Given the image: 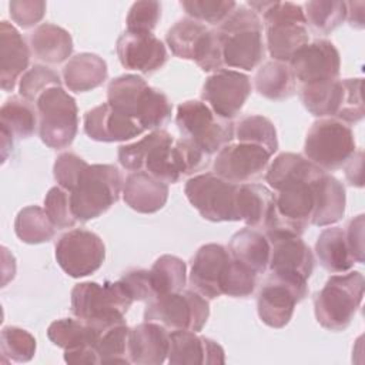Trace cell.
I'll return each instance as SVG.
<instances>
[{
    "label": "cell",
    "instance_id": "6da1fadb",
    "mask_svg": "<svg viewBox=\"0 0 365 365\" xmlns=\"http://www.w3.org/2000/svg\"><path fill=\"white\" fill-rule=\"evenodd\" d=\"M117 158L127 171H145L165 184H175L181 177L201 170L208 163V155L191 141L182 137L175 140L163 128L135 143L120 145Z\"/></svg>",
    "mask_w": 365,
    "mask_h": 365
},
{
    "label": "cell",
    "instance_id": "7a4b0ae2",
    "mask_svg": "<svg viewBox=\"0 0 365 365\" xmlns=\"http://www.w3.org/2000/svg\"><path fill=\"white\" fill-rule=\"evenodd\" d=\"M191 289L207 299L221 295L247 298L255 291L257 275L237 262L227 247L221 244H205L198 248L191 259Z\"/></svg>",
    "mask_w": 365,
    "mask_h": 365
},
{
    "label": "cell",
    "instance_id": "3957f363",
    "mask_svg": "<svg viewBox=\"0 0 365 365\" xmlns=\"http://www.w3.org/2000/svg\"><path fill=\"white\" fill-rule=\"evenodd\" d=\"M107 103L120 113L135 120L144 130H158L170 118L173 104L158 88L147 84L137 74L113 78L107 87Z\"/></svg>",
    "mask_w": 365,
    "mask_h": 365
},
{
    "label": "cell",
    "instance_id": "277c9868",
    "mask_svg": "<svg viewBox=\"0 0 365 365\" xmlns=\"http://www.w3.org/2000/svg\"><path fill=\"white\" fill-rule=\"evenodd\" d=\"M250 9L262 14L267 48L272 60L289 63L309 43L304 9L291 1H250Z\"/></svg>",
    "mask_w": 365,
    "mask_h": 365
},
{
    "label": "cell",
    "instance_id": "5b68a950",
    "mask_svg": "<svg viewBox=\"0 0 365 365\" xmlns=\"http://www.w3.org/2000/svg\"><path fill=\"white\" fill-rule=\"evenodd\" d=\"M262 21L247 6H238L217 27L224 67L251 71L258 67L265 54Z\"/></svg>",
    "mask_w": 365,
    "mask_h": 365
},
{
    "label": "cell",
    "instance_id": "8992f818",
    "mask_svg": "<svg viewBox=\"0 0 365 365\" xmlns=\"http://www.w3.org/2000/svg\"><path fill=\"white\" fill-rule=\"evenodd\" d=\"M133 302V297L120 279L104 284L86 281L71 289L73 315L97 331L125 321L124 315Z\"/></svg>",
    "mask_w": 365,
    "mask_h": 365
},
{
    "label": "cell",
    "instance_id": "52a82bcc",
    "mask_svg": "<svg viewBox=\"0 0 365 365\" xmlns=\"http://www.w3.org/2000/svg\"><path fill=\"white\" fill-rule=\"evenodd\" d=\"M365 279L359 271L331 275L314 295L317 322L328 331H344L352 322L364 298Z\"/></svg>",
    "mask_w": 365,
    "mask_h": 365
},
{
    "label": "cell",
    "instance_id": "ba28073f",
    "mask_svg": "<svg viewBox=\"0 0 365 365\" xmlns=\"http://www.w3.org/2000/svg\"><path fill=\"white\" fill-rule=\"evenodd\" d=\"M123 187V175L115 165L88 164L70 191L76 220L87 222L103 215L118 201Z\"/></svg>",
    "mask_w": 365,
    "mask_h": 365
},
{
    "label": "cell",
    "instance_id": "9c48e42d",
    "mask_svg": "<svg viewBox=\"0 0 365 365\" xmlns=\"http://www.w3.org/2000/svg\"><path fill=\"white\" fill-rule=\"evenodd\" d=\"M175 124L182 138L191 141L208 157L234 140V123L218 117L201 100L180 103Z\"/></svg>",
    "mask_w": 365,
    "mask_h": 365
},
{
    "label": "cell",
    "instance_id": "30bf717a",
    "mask_svg": "<svg viewBox=\"0 0 365 365\" xmlns=\"http://www.w3.org/2000/svg\"><path fill=\"white\" fill-rule=\"evenodd\" d=\"M38 115V135L54 150L67 148L78 130V108L76 100L61 87H50L34 103Z\"/></svg>",
    "mask_w": 365,
    "mask_h": 365
},
{
    "label": "cell",
    "instance_id": "8fae6325",
    "mask_svg": "<svg viewBox=\"0 0 365 365\" xmlns=\"http://www.w3.org/2000/svg\"><path fill=\"white\" fill-rule=\"evenodd\" d=\"M165 41L175 57L194 61L202 71L215 73L225 68L217 30L194 19L178 20L168 29Z\"/></svg>",
    "mask_w": 365,
    "mask_h": 365
},
{
    "label": "cell",
    "instance_id": "7c38bea8",
    "mask_svg": "<svg viewBox=\"0 0 365 365\" xmlns=\"http://www.w3.org/2000/svg\"><path fill=\"white\" fill-rule=\"evenodd\" d=\"M355 151L356 144L351 127L334 117L314 121L304 143L305 157L324 171L342 168Z\"/></svg>",
    "mask_w": 365,
    "mask_h": 365
},
{
    "label": "cell",
    "instance_id": "4fadbf2b",
    "mask_svg": "<svg viewBox=\"0 0 365 365\" xmlns=\"http://www.w3.org/2000/svg\"><path fill=\"white\" fill-rule=\"evenodd\" d=\"M210 317V304L194 289L155 297L144 308V321L161 324L170 331L187 329L200 332Z\"/></svg>",
    "mask_w": 365,
    "mask_h": 365
},
{
    "label": "cell",
    "instance_id": "5bb4252c",
    "mask_svg": "<svg viewBox=\"0 0 365 365\" xmlns=\"http://www.w3.org/2000/svg\"><path fill=\"white\" fill-rule=\"evenodd\" d=\"M240 184L230 182L215 173H204L191 177L184 187L190 204L204 220L212 222L240 221L237 211V194Z\"/></svg>",
    "mask_w": 365,
    "mask_h": 365
},
{
    "label": "cell",
    "instance_id": "9a60e30c",
    "mask_svg": "<svg viewBox=\"0 0 365 365\" xmlns=\"http://www.w3.org/2000/svg\"><path fill=\"white\" fill-rule=\"evenodd\" d=\"M307 295L308 279L271 271L257 295L258 317L271 328H284L291 321L295 305Z\"/></svg>",
    "mask_w": 365,
    "mask_h": 365
},
{
    "label": "cell",
    "instance_id": "2e32d148",
    "mask_svg": "<svg viewBox=\"0 0 365 365\" xmlns=\"http://www.w3.org/2000/svg\"><path fill=\"white\" fill-rule=\"evenodd\" d=\"M56 259L68 277H87L103 265L106 259V245L96 232L74 228L57 240Z\"/></svg>",
    "mask_w": 365,
    "mask_h": 365
},
{
    "label": "cell",
    "instance_id": "e0dca14e",
    "mask_svg": "<svg viewBox=\"0 0 365 365\" xmlns=\"http://www.w3.org/2000/svg\"><path fill=\"white\" fill-rule=\"evenodd\" d=\"M251 94V80L247 74L222 68L212 73L202 84V101L221 118L232 120Z\"/></svg>",
    "mask_w": 365,
    "mask_h": 365
},
{
    "label": "cell",
    "instance_id": "ac0fdd59",
    "mask_svg": "<svg viewBox=\"0 0 365 365\" xmlns=\"http://www.w3.org/2000/svg\"><path fill=\"white\" fill-rule=\"evenodd\" d=\"M271 154L255 144L230 143L224 145L214 160L212 168L221 178L234 184H247L267 173Z\"/></svg>",
    "mask_w": 365,
    "mask_h": 365
},
{
    "label": "cell",
    "instance_id": "d6986e66",
    "mask_svg": "<svg viewBox=\"0 0 365 365\" xmlns=\"http://www.w3.org/2000/svg\"><path fill=\"white\" fill-rule=\"evenodd\" d=\"M299 86L332 81L339 77L341 57L332 41L318 38L301 47L289 60Z\"/></svg>",
    "mask_w": 365,
    "mask_h": 365
},
{
    "label": "cell",
    "instance_id": "ffe728a7",
    "mask_svg": "<svg viewBox=\"0 0 365 365\" xmlns=\"http://www.w3.org/2000/svg\"><path fill=\"white\" fill-rule=\"evenodd\" d=\"M117 56L121 66L143 74L160 70L167 61L164 43L153 33L124 31L117 38Z\"/></svg>",
    "mask_w": 365,
    "mask_h": 365
},
{
    "label": "cell",
    "instance_id": "44dd1931",
    "mask_svg": "<svg viewBox=\"0 0 365 365\" xmlns=\"http://www.w3.org/2000/svg\"><path fill=\"white\" fill-rule=\"evenodd\" d=\"M167 361L171 365H222L224 348L214 339L194 331L174 329L170 332Z\"/></svg>",
    "mask_w": 365,
    "mask_h": 365
},
{
    "label": "cell",
    "instance_id": "7402d4cb",
    "mask_svg": "<svg viewBox=\"0 0 365 365\" xmlns=\"http://www.w3.org/2000/svg\"><path fill=\"white\" fill-rule=\"evenodd\" d=\"M144 131L135 120L120 113L108 103H103L84 114V133L94 141H127Z\"/></svg>",
    "mask_w": 365,
    "mask_h": 365
},
{
    "label": "cell",
    "instance_id": "603a6c76",
    "mask_svg": "<svg viewBox=\"0 0 365 365\" xmlns=\"http://www.w3.org/2000/svg\"><path fill=\"white\" fill-rule=\"evenodd\" d=\"M267 237V235H265ZM268 268L272 272L298 275L308 279L314 271V254L298 235H269Z\"/></svg>",
    "mask_w": 365,
    "mask_h": 365
},
{
    "label": "cell",
    "instance_id": "cb8c5ba5",
    "mask_svg": "<svg viewBox=\"0 0 365 365\" xmlns=\"http://www.w3.org/2000/svg\"><path fill=\"white\" fill-rule=\"evenodd\" d=\"M170 332L161 324L144 321L128 334V356L131 364L160 365L167 361Z\"/></svg>",
    "mask_w": 365,
    "mask_h": 365
},
{
    "label": "cell",
    "instance_id": "d4e9b609",
    "mask_svg": "<svg viewBox=\"0 0 365 365\" xmlns=\"http://www.w3.org/2000/svg\"><path fill=\"white\" fill-rule=\"evenodd\" d=\"M30 50L20 31L9 21H0V86L13 91L29 70Z\"/></svg>",
    "mask_w": 365,
    "mask_h": 365
},
{
    "label": "cell",
    "instance_id": "484cf974",
    "mask_svg": "<svg viewBox=\"0 0 365 365\" xmlns=\"http://www.w3.org/2000/svg\"><path fill=\"white\" fill-rule=\"evenodd\" d=\"M123 200L137 212H157L168 200V184L145 171L130 173L124 181Z\"/></svg>",
    "mask_w": 365,
    "mask_h": 365
},
{
    "label": "cell",
    "instance_id": "4316f807",
    "mask_svg": "<svg viewBox=\"0 0 365 365\" xmlns=\"http://www.w3.org/2000/svg\"><path fill=\"white\" fill-rule=\"evenodd\" d=\"M314 188V212L311 224L317 227H327L338 222L345 214L346 194L344 184L324 173L312 184Z\"/></svg>",
    "mask_w": 365,
    "mask_h": 365
},
{
    "label": "cell",
    "instance_id": "83f0119b",
    "mask_svg": "<svg viewBox=\"0 0 365 365\" xmlns=\"http://www.w3.org/2000/svg\"><path fill=\"white\" fill-rule=\"evenodd\" d=\"M228 251L237 262L255 275L268 269L271 245L265 234L255 228L247 227L237 231L228 242Z\"/></svg>",
    "mask_w": 365,
    "mask_h": 365
},
{
    "label": "cell",
    "instance_id": "f1b7e54d",
    "mask_svg": "<svg viewBox=\"0 0 365 365\" xmlns=\"http://www.w3.org/2000/svg\"><path fill=\"white\" fill-rule=\"evenodd\" d=\"M108 77L106 60L94 53H78L63 67L66 87L74 93H86L100 87Z\"/></svg>",
    "mask_w": 365,
    "mask_h": 365
},
{
    "label": "cell",
    "instance_id": "f546056e",
    "mask_svg": "<svg viewBox=\"0 0 365 365\" xmlns=\"http://www.w3.org/2000/svg\"><path fill=\"white\" fill-rule=\"evenodd\" d=\"M31 53L47 64H60L73 53L71 34L53 23L38 24L29 36Z\"/></svg>",
    "mask_w": 365,
    "mask_h": 365
},
{
    "label": "cell",
    "instance_id": "4dcf8cb0",
    "mask_svg": "<svg viewBox=\"0 0 365 365\" xmlns=\"http://www.w3.org/2000/svg\"><path fill=\"white\" fill-rule=\"evenodd\" d=\"M324 173L327 171L317 167L305 155L295 153H281L267 168L265 180L269 187L277 191L288 182L315 181Z\"/></svg>",
    "mask_w": 365,
    "mask_h": 365
},
{
    "label": "cell",
    "instance_id": "1f68e13d",
    "mask_svg": "<svg viewBox=\"0 0 365 365\" xmlns=\"http://www.w3.org/2000/svg\"><path fill=\"white\" fill-rule=\"evenodd\" d=\"M315 252L319 264L332 274L346 272L356 264L342 227L325 228L315 242Z\"/></svg>",
    "mask_w": 365,
    "mask_h": 365
},
{
    "label": "cell",
    "instance_id": "d6a6232c",
    "mask_svg": "<svg viewBox=\"0 0 365 365\" xmlns=\"http://www.w3.org/2000/svg\"><path fill=\"white\" fill-rule=\"evenodd\" d=\"M254 84L259 96L274 101L287 100L297 90V80L289 64L277 60H269L258 68Z\"/></svg>",
    "mask_w": 365,
    "mask_h": 365
},
{
    "label": "cell",
    "instance_id": "836d02e7",
    "mask_svg": "<svg viewBox=\"0 0 365 365\" xmlns=\"http://www.w3.org/2000/svg\"><path fill=\"white\" fill-rule=\"evenodd\" d=\"M274 202V192L262 184H240L237 211L240 221L250 228H262Z\"/></svg>",
    "mask_w": 365,
    "mask_h": 365
},
{
    "label": "cell",
    "instance_id": "e575fe53",
    "mask_svg": "<svg viewBox=\"0 0 365 365\" xmlns=\"http://www.w3.org/2000/svg\"><path fill=\"white\" fill-rule=\"evenodd\" d=\"M298 96L304 107L315 117H334L336 115L342 96V80L314 83L299 86Z\"/></svg>",
    "mask_w": 365,
    "mask_h": 365
},
{
    "label": "cell",
    "instance_id": "d590c367",
    "mask_svg": "<svg viewBox=\"0 0 365 365\" xmlns=\"http://www.w3.org/2000/svg\"><path fill=\"white\" fill-rule=\"evenodd\" d=\"M0 125L16 138H29L38 130L37 108L21 96H13L0 108Z\"/></svg>",
    "mask_w": 365,
    "mask_h": 365
},
{
    "label": "cell",
    "instance_id": "8d00e7d4",
    "mask_svg": "<svg viewBox=\"0 0 365 365\" xmlns=\"http://www.w3.org/2000/svg\"><path fill=\"white\" fill-rule=\"evenodd\" d=\"M47 336L54 345L66 351L81 346H94L98 331L77 317L61 318L48 325Z\"/></svg>",
    "mask_w": 365,
    "mask_h": 365
},
{
    "label": "cell",
    "instance_id": "74e56055",
    "mask_svg": "<svg viewBox=\"0 0 365 365\" xmlns=\"http://www.w3.org/2000/svg\"><path fill=\"white\" fill-rule=\"evenodd\" d=\"M148 271L154 298L171 292H178L185 287L187 265L181 258L175 255L165 254L158 257Z\"/></svg>",
    "mask_w": 365,
    "mask_h": 365
},
{
    "label": "cell",
    "instance_id": "f35d334b",
    "mask_svg": "<svg viewBox=\"0 0 365 365\" xmlns=\"http://www.w3.org/2000/svg\"><path fill=\"white\" fill-rule=\"evenodd\" d=\"M56 230L44 208L38 205L24 207L14 220L16 235L26 244L48 242L56 235Z\"/></svg>",
    "mask_w": 365,
    "mask_h": 365
},
{
    "label": "cell",
    "instance_id": "ab89813d",
    "mask_svg": "<svg viewBox=\"0 0 365 365\" xmlns=\"http://www.w3.org/2000/svg\"><path fill=\"white\" fill-rule=\"evenodd\" d=\"M234 138L265 148L271 155L278 150V138L274 123L258 114L242 115L234 124Z\"/></svg>",
    "mask_w": 365,
    "mask_h": 365
},
{
    "label": "cell",
    "instance_id": "60d3db41",
    "mask_svg": "<svg viewBox=\"0 0 365 365\" xmlns=\"http://www.w3.org/2000/svg\"><path fill=\"white\" fill-rule=\"evenodd\" d=\"M130 328L125 321L98 331L94 349L100 364H131L128 356Z\"/></svg>",
    "mask_w": 365,
    "mask_h": 365
},
{
    "label": "cell",
    "instance_id": "b9f144b4",
    "mask_svg": "<svg viewBox=\"0 0 365 365\" xmlns=\"http://www.w3.org/2000/svg\"><path fill=\"white\" fill-rule=\"evenodd\" d=\"M305 17L308 26L319 34H328L342 24L346 19V1H321L305 3Z\"/></svg>",
    "mask_w": 365,
    "mask_h": 365
},
{
    "label": "cell",
    "instance_id": "7bdbcfd3",
    "mask_svg": "<svg viewBox=\"0 0 365 365\" xmlns=\"http://www.w3.org/2000/svg\"><path fill=\"white\" fill-rule=\"evenodd\" d=\"M36 338L19 327H4L0 334V349L4 358L14 362H27L36 354Z\"/></svg>",
    "mask_w": 365,
    "mask_h": 365
},
{
    "label": "cell",
    "instance_id": "ee69618b",
    "mask_svg": "<svg viewBox=\"0 0 365 365\" xmlns=\"http://www.w3.org/2000/svg\"><path fill=\"white\" fill-rule=\"evenodd\" d=\"M180 6L188 14L202 24L220 26L237 7L232 0H182Z\"/></svg>",
    "mask_w": 365,
    "mask_h": 365
},
{
    "label": "cell",
    "instance_id": "f6af8a7d",
    "mask_svg": "<svg viewBox=\"0 0 365 365\" xmlns=\"http://www.w3.org/2000/svg\"><path fill=\"white\" fill-rule=\"evenodd\" d=\"M56 86H61L58 73L50 67L34 64L21 76L19 81V93L27 101L36 103L41 93Z\"/></svg>",
    "mask_w": 365,
    "mask_h": 365
},
{
    "label": "cell",
    "instance_id": "bcb514c9",
    "mask_svg": "<svg viewBox=\"0 0 365 365\" xmlns=\"http://www.w3.org/2000/svg\"><path fill=\"white\" fill-rule=\"evenodd\" d=\"M44 211L57 230L73 228L78 222L71 210L70 192L60 185L51 187L46 194Z\"/></svg>",
    "mask_w": 365,
    "mask_h": 365
},
{
    "label": "cell",
    "instance_id": "7dc6e473",
    "mask_svg": "<svg viewBox=\"0 0 365 365\" xmlns=\"http://www.w3.org/2000/svg\"><path fill=\"white\" fill-rule=\"evenodd\" d=\"M362 78H342V96L339 110L335 115L336 120L345 124H354L364 118L362 103Z\"/></svg>",
    "mask_w": 365,
    "mask_h": 365
},
{
    "label": "cell",
    "instance_id": "c3c4849f",
    "mask_svg": "<svg viewBox=\"0 0 365 365\" xmlns=\"http://www.w3.org/2000/svg\"><path fill=\"white\" fill-rule=\"evenodd\" d=\"M161 17V3L135 1L128 10L125 24L131 33H153Z\"/></svg>",
    "mask_w": 365,
    "mask_h": 365
},
{
    "label": "cell",
    "instance_id": "681fc988",
    "mask_svg": "<svg viewBox=\"0 0 365 365\" xmlns=\"http://www.w3.org/2000/svg\"><path fill=\"white\" fill-rule=\"evenodd\" d=\"M87 165L88 163L78 157L76 153L66 151L56 158L53 165V174L57 184L70 192Z\"/></svg>",
    "mask_w": 365,
    "mask_h": 365
},
{
    "label": "cell",
    "instance_id": "f907efd6",
    "mask_svg": "<svg viewBox=\"0 0 365 365\" xmlns=\"http://www.w3.org/2000/svg\"><path fill=\"white\" fill-rule=\"evenodd\" d=\"M47 4L41 0H13L9 4L11 20L21 29L36 26L46 14Z\"/></svg>",
    "mask_w": 365,
    "mask_h": 365
},
{
    "label": "cell",
    "instance_id": "816d5d0a",
    "mask_svg": "<svg viewBox=\"0 0 365 365\" xmlns=\"http://www.w3.org/2000/svg\"><path fill=\"white\" fill-rule=\"evenodd\" d=\"M120 281L125 285L134 301L148 302L154 298V292L150 282V271L143 268H134L124 272Z\"/></svg>",
    "mask_w": 365,
    "mask_h": 365
},
{
    "label": "cell",
    "instance_id": "f5cc1de1",
    "mask_svg": "<svg viewBox=\"0 0 365 365\" xmlns=\"http://www.w3.org/2000/svg\"><path fill=\"white\" fill-rule=\"evenodd\" d=\"M348 247L358 264L364 262V214L351 218L345 225Z\"/></svg>",
    "mask_w": 365,
    "mask_h": 365
},
{
    "label": "cell",
    "instance_id": "db71d44e",
    "mask_svg": "<svg viewBox=\"0 0 365 365\" xmlns=\"http://www.w3.org/2000/svg\"><path fill=\"white\" fill-rule=\"evenodd\" d=\"M345 175L351 185L362 187V151H355V154L345 164Z\"/></svg>",
    "mask_w": 365,
    "mask_h": 365
},
{
    "label": "cell",
    "instance_id": "11a10c76",
    "mask_svg": "<svg viewBox=\"0 0 365 365\" xmlns=\"http://www.w3.org/2000/svg\"><path fill=\"white\" fill-rule=\"evenodd\" d=\"M364 1H348L346 3V20L349 21L351 27L364 29Z\"/></svg>",
    "mask_w": 365,
    "mask_h": 365
},
{
    "label": "cell",
    "instance_id": "9f6ffc18",
    "mask_svg": "<svg viewBox=\"0 0 365 365\" xmlns=\"http://www.w3.org/2000/svg\"><path fill=\"white\" fill-rule=\"evenodd\" d=\"M13 134L9 133L6 128H1V157L3 161H6L9 151L13 150Z\"/></svg>",
    "mask_w": 365,
    "mask_h": 365
}]
</instances>
